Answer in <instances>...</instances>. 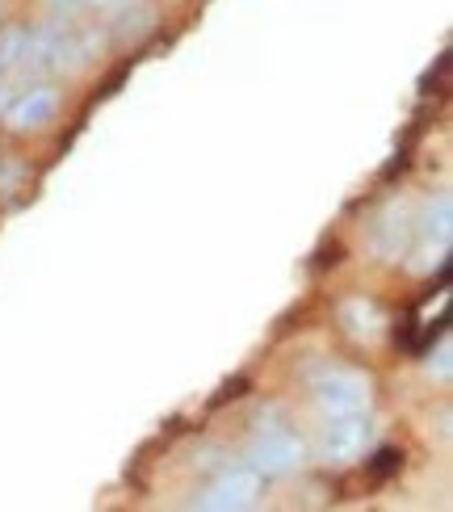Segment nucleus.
<instances>
[{"label": "nucleus", "mask_w": 453, "mask_h": 512, "mask_svg": "<svg viewBox=\"0 0 453 512\" xmlns=\"http://www.w3.org/2000/svg\"><path fill=\"white\" fill-rule=\"evenodd\" d=\"M374 441V429L370 420L361 416H328V424H323L319 433V458L328 466H353L357 458H365V450H370Z\"/></svg>", "instance_id": "nucleus-4"}, {"label": "nucleus", "mask_w": 453, "mask_h": 512, "mask_svg": "<svg viewBox=\"0 0 453 512\" xmlns=\"http://www.w3.org/2000/svg\"><path fill=\"white\" fill-rule=\"evenodd\" d=\"M416 240L424 244L420 248L424 269L441 265L449 256V240H453V202H449V194H437L424 206V219H416Z\"/></svg>", "instance_id": "nucleus-6"}, {"label": "nucleus", "mask_w": 453, "mask_h": 512, "mask_svg": "<svg viewBox=\"0 0 453 512\" xmlns=\"http://www.w3.org/2000/svg\"><path fill=\"white\" fill-rule=\"evenodd\" d=\"M311 395L323 408V416H361L370 412V378L357 370H323L311 382Z\"/></svg>", "instance_id": "nucleus-3"}, {"label": "nucleus", "mask_w": 453, "mask_h": 512, "mask_svg": "<svg viewBox=\"0 0 453 512\" xmlns=\"http://www.w3.org/2000/svg\"><path fill=\"white\" fill-rule=\"evenodd\" d=\"M26 51H30V26H13L0 34V80L26 63Z\"/></svg>", "instance_id": "nucleus-8"}, {"label": "nucleus", "mask_w": 453, "mask_h": 512, "mask_svg": "<svg viewBox=\"0 0 453 512\" xmlns=\"http://www.w3.org/2000/svg\"><path fill=\"white\" fill-rule=\"evenodd\" d=\"M47 5H51L59 17H72V13H80V9H89L84 0H47Z\"/></svg>", "instance_id": "nucleus-11"}, {"label": "nucleus", "mask_w": 453, "mask_h": 512, "mask_svg": "<svg viewBox=\"0 0 453 512\" xmlns=\"http://www.w3.org/2000/svg\"><path fill=\"white\" fill-rule=\"evenodd\" d=\"M151 21H156V9H147V5H139L135 13H126V17H118V38L126 42V38H143L147 30H151Z\"/></svg>", "instance_id": "nucleus-9"}, {"label": "nucleus", "mask_w": 453, "mask_h": 512, "mask_svg": "<svg viewBox=\"0 0 453 512\" xmlns=\"http://www.w3.org/2000/svg\"><path fill=\"white\" fill-rule=\"evenodd\" d=\"M55 114H59V93L51 89V84H38V89L9 101L5 122L13 126V131H42Z\"/></svg>", "instance_id": "nucleus-7"}, {"label": "nucleus", "mask_w": 453, "mask_h": 512, "mask_svg": "<svg viewBox=\"0 0 453 512\" xmlns=\"http://www.w3.org/2000/svg\"><path fill=\"white\" fill-rule=\"evenodd\" d=\"M437 370V378H449V340H441V349H437V361L428 357V374Z\"/></svg>", "instance_id": "nucleus-10"}, {"label": "nucleus", "mask_w": 453, "mask_h": 512, "mask_svg": "<svg viewBox=\"0 0 453 512\" xmlns=\"http://www.w3.org/2000/svg\"><path fill=\"white\" fill-rule=\"evenodd\" d=\"M302 458H307V445L298 441V433L282 429V424H273V429H261L248 445V466L261 479H286L294 475Z\"/></svg>", "instance_id": "nucleus-1"}, {"label": "nucleus", "mask_w": 453, "mask_h": 512, "mask_svg": "<svg viewBox=\"0 0 453 512\" xmlns=\"http://www.w3.org/2000/svg\"><path fill=\"white\" fill-rule=\"evenodd\" d=\"M9 101H13V93H9V84H5V80H0V114H5V110H9Z\"/></svg>", "instance_id": "nucleus-12"}, {"label": "nucleus", "mask_w": 453, "mask_h": 512, "mask_svg": "<svg viewBox=\"0 0 453 512\" xmlns=\"http://www.w3.org/2000/svg\"><path fill=\"white\" fill-rule=\"evenodd\" d=\"M265 492V479L252 471L248 462H235V466H223L219 475H214V483L206 487V492L193 500V508H206V512H244L252 508L256 500H261Z\"/></svg>", "instance_id": "nucleus-2"}, {"label": "nucleus", "mask_w": 453, "mask_h": 512, "mask_svg": "<svg viewBox=\"0 0 453 512\" xmlns=\"http://www.w3.org/2000/svg\"><path fill=\"white\" fill-rule=\"evenodd\" d=\"M412 244H416V215H412V206L391 202L374 219V252L382 256V261H399V256H407V248H412Z\"/></svg>", "instance_id": "nucleus-5"}, {"label": "nucleus", "mask_w": 453, "mask_h": 512, "mask_svg": "<svg viewBox=\"0 0 453 512\" xmlns=\"http://www.w3.org/2000/svg\"><path fill=\"white\" fill-rule=\"evenodd\" d=\"M84 5H93V9H114V5H122V0H84Z\"/></svg>", "instance_id": "nucleus-13"}]
</instances>
